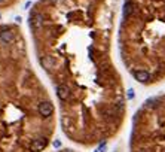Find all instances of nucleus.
I'll list each match as a JSON object with an SVG mask.
<instances>
[{
    "instance_id": "nucleus-1",
    "label": "nucleus",
    "mask_w": 165,
    "mask_h": 152,
    "mask_svg": "<svg viewBox=\"0 0 165 152\" xmlns=\"http://www.w3.org/2000/svg\"><path fill=\"white\" fill-rule=\"evenodd\" d=\"M124 55L140 83L165 76V0H125Z\"/></svg>"
},
{
    "instance_id": "nucleus-2",
    "label": "nucleus",
    "mask_w": 165,
    "mask_h": 152,
    "mask_svg": "<svg viewBox=\"0 0 165 152\" xmlns=\"http://www.w3.org/2000/svg\"><path fill=\"white\" fill-rule=\"evenodd\" d=\"M52 112H54V106H52L51 101H42L39 104V113H40V116L48 118V116L52 115Z\"/></svg>"
},
{
    "instance_id": "nucleus-3",
    "label": "nucleus",
    "mask_w": 165,
    "mask_h": 152,
    "mask_svg": "<svg viewBox=\"0 0 165 152\" xmlns=\"http://www.w3.org/2000/svg\"><path fill=\"white\" fill-rule=\"evenodd\" d=\"M46 145H48V140H46L45 137H39V139H34L30 145V151L31 152H40L46 148Z\"/></svg>"
},
{
    "instance_id": "nucleus-4",
    "label": "nucleus",
    "mask_w": 165,
    "mask_h": 152,
    "mask_svg": "<svg viewBox=\"0 0 165 152\" xmlns=\"http://www.w3.org/2000/svg\"><path fill=\"white\" fill-rule=\"evenodd\" d=\"M30 24L34 27V29H40L43 26V16L40 14H33L30 16Z\"/></svg>"
},
{
    "instance_id": "nucleus-5",
    "label": "nucleus",
    "mask_w": 165,
    "mask_h": 152,
    "mask_svg": "<svg viewBox=\"0 0 165 152\" xmlns=\"http://www.w3.org/2000/svg\"><path fill=\"white\" fill-rule=\"evenodd\" d=\"M57 94H58V97L61 100H67L70 97V90L67 88L65 85H58L57 86Z\"/></svg>"
},
{
    "instance_id": "nucleus-6",
    "label": "nucleus",
    "mask_w": 165,
    "mask_h": 152,
    "mask_svg": "<svg viewBox=\"0 0 165 152\" xmlns=\"http://www.w3.org/2000/svg\"><path fill=\"white\" fill-rule=\"evenodd\" d=\"M0 39H2L5 43L14 42V36H12V33L8 31V30H2V31H0Z\"/></svg>"
},
{
    "instance_id": "nucleus-7",
    "label": "nucleus",
    "mask_w": 165,
    "mask_h": 152,
    "mask_svg": "<svg viewBox=\"0 0 165 152\" xmlns=\"http://www.w3.org/2000/svg\"><path fill=\"white\" fill-rule=\"evenodd\" d=\"M43 66L46 67V69H51L54 64H55V60L52 58V57H45V58H42V61H40Z\"/></svg>"
},
{
    "instance_id": "nucleus-8",
    "label": "nucleus",
    "mask_w": 165,
    "mask_h": 152,
    "mask_svg": "<svg viewBox=\"0 0 165 152\" xmlns=\"http://www.w3.org/2000/svg\"><path fill=\"white\" fill-rule=\"evenodd\" d=\"M54 146H55V148H60V146H61V142H60V140H55V142H54Z\"/></svg>"
},
{
    "instance_id": "nucleus-9",
    "label": "nucleus",
    "mask_w": 165,
    "mask_h": 152,
    "mask_svg": "<svg viewBox=\"0 0 165 152\" xmlns=\"http://www.w3.org/2000/svg\"><path fill=\"white\" fill-rule=\"evenodd\" d=\"M64 152H72V151H64Z\"/></svg>"
},
{
    "instance_id": "nucleus-10",
    "label": "nucleus",
    "mask_w": 165,
    "mask_h": 152,
    "mask_svg": "<svg viewBox=\"0 0 165 152\" xmlns=\"http://www.w3.org/2000/svg\"><path fill=\"white\" fill-rule=\"evenodd\" d=\"M95 152H100V151H98V149H97V151H95Z\"/></svg>"
},
{
    "instance_id": "nucleus-11",
    "label": "nucleus",
    "mask_w": 165,
    "mask_h": 152,
    "mask_svg": "<svg viewBox=\"0 0 165 152\" xmlns=\"http://www.w3.org/2000/svg\"><path fill=\"white\" fill-rule=\"evenodd\" d=\"M2 2H3V0H0V3H2Z\"/></svg>"
}]
</instances>
